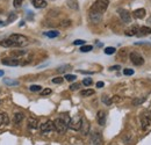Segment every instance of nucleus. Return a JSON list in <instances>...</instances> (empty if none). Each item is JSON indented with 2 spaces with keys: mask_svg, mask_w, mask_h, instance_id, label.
Here are the masks:
<instances>
[{
  "mask_svg": "<svg viewBox=\"0 0 151 145\" xmlns=\"http://www.w3.org/2000/svg\"><path fill=\"white\" fill-rule=\"evenodd\" d=\"M29 43V39L28 37L23 36L21 34H13L8 38H6L5 41H0V45L2 47H6V48H9V47H26L27 44Z\"/></svg>",
  "mask_w": 151,
  "mask_h": 145,
  "instance_id": "obj_1",
  "label": "nucleus"
},
{
  "mask_svg": "<svg viewBox=\"0 0 151 145\" xmlns=\"http://www.w3.org/2000/svg\"><path fill=\"white\" fill-rule=\"evenodd\" d=\"M108 5H109V1L108 0H95V2L92 5V7H91L90 11H93V12H98V13L104 14L105 11L107 9Z\"/></svg>",
  "mask_w": 151,
  "mask_h": 145,
  "instance_id": "obj_2",
  "label": "nucleus"
},
{
  "mask_svg": "<svg viewBox=\"0 0 151 145\" xmlns=\"http://www.w3.org/2000/svg\"><path fill=\"white\" fill-rule=\"evenodd\" d=\"M54 126H55V130L59 134H64L68 128H69V122L65 121L63 117H58L54 121Z\"/></svg>",
  "mask_w": 151,
  "mask_h": 145,
  "instance_id": "obj_3",
  "label": "nucleus"
},
{
  "mask_svg": "<svg viewBox=\"0 0 151 145\" xmlns=\"http://www.w3.org/2000/svg\"><path fill=\"white\" fill-rule=\"evenodd\" d=\"M81 123H83V118H81L79 115H76L72 118H70L69 128H70V129H73V130H80Z\"/></svg>",
  "mask_w": 151,
  "mask_h": 145,
  "instance_id": "obj_4",
  "label": "nucleus"
},
{
  "mask_svg": "<svg viewBox=\"0 0 151 145\" xmlns=\"http://www.w3.org/2000/svg\"><path fill=\"white\" fill-rule=\"evenodd\" d=\"M129 58L132 60V63L134 65H137V66H141L144 64V58L137 52H132L129 55Z\"/></svg>",
  "mask_w": 151,
  "mask_h": 145,
  "instance_id": "obj_5",
  "label": "nucleus"
},
{
  "mask_svg": "<svg viewBox=\"0 0 151 145\" xmlns=\"http://www.w3.org/2000/svg\"><path fill=\"white\" fill-rule=\"evenodd\" d=\"M117 13H119L121 20H122L124 23H129V22L132 21L130 13H129L128 11H126V9H123V8H119V9H117Z\"/></svg>",
  "mask_w": 151,
  "mask_h": 145,
  "instance_id": "obj_6",
  "label": "nucleus"
},
{
  "mask_svg": "<svg viewBox=\"0 0 151 145\" xmlns=\"http://www.w3.org/2000/svg\"><path fill=\"white\" fill-rule=\"evenodd\" d=\"M40 129H41L42 132H50V131H52L55 129L54 122L52 121H47V122H44V123L41 124Z\"/></svg>",
  "mask_w": 151,
  "mask_h": 145,
  "instance_id": "obj_7",
  "label": "nucleus"
},
{
  "mask_svg": "<svg viewBox=\"0 0 151 145\" xmlns=\"http://www.w3.org/2000/svg\"><path fill=\"white\" fill-rule=\"evenodd\" d=\"M1 63L5 64V65H8V66H19L20 64H21L20 60L14 59V58H12V57H9V58H5V59L2 58Z\"/></svg>",
  "mask_w": 151,
  "mask_h": 145,
  "instance_id": "obj_8",
  "label": "nucleus"
},
{
  "mask_svg": "<svg viewBox=\"0 0 151 145\" xmlns=\"http://www.w3.org/2000/svg\"><path fill=\"white\" fill-rule=\"evenodd\" d=\"M141 121H142V128H143V130H145L147 128L149 127V124H150L151 116L148 113H144V114L141 116Z\"/></svg>",
  "mask_w": 151,
  "mask_h": 145,
  "instance_id": "obj_9",
  "label": "nucleus"
},
{
  "mask_svg": "<svg viewBox=\"0 0 151 145\" xmlns=\"http://www.w3.org/2000/svg\"><path fill=\"white\" fill-rule=\"evenodd\" d=\"M90 20H91L93 23H99V22L102 20V14H101V13H98V12L90 11Z\"/></svg>",
  "mask_w": 151,
  "mask_h": 145,
  "instance_id": "obj_10",
  "label": "nucleus"
},
{
  "mask_svg": "<svg viewBox=\"0 0 151 145\" xmlns=\"http://www.w3.org/2000/svg\"><path fill=\"white\" fill-rule=\"evenodd\" d=\"M96 121L100 126H105V123H106V113L104 110H99L96 113Z\"/></svg>",
  "mask_w": 151,
  "mask_h": 145,
  "instance_id": "obj_11",
  "label": "nucleus"
},
{
  "mask_svg": "<svg viewBox=\"0 0 151 145\" xmlns=\"http://www.w3.org/2000/svg\"><path fill=\"white\" fill-rule=\"evenodd\" d=\"M91 143L92 145H101V136L98 132H93L91 137Z\"/></svg>",
  "mask_w": 151,
  "mask_h": 145,
  "instance_id": "obj_12",
  "label": "nucleus"
},
{
  "mask_svg": "<svg viewBox=\"0 0 151 145\" xmlns=\"http://www.w3.org/2000/svg\"><path fill=\"white\" fill-rule=\"evenodd\" d=\"M30 2L35 8H44V7H47V1L45 0H30Z\"/></svg>",
  "mask_w": 151,
  "mask_h": 145,
  "instance_id": "obj_13",
  "label": "nucleus"
},
{
  "mask_svg": "<svg viewBox=\"0 0 151 145\" xmlns=\"http://www.w3.org/2000/svg\"><path fill=\"white\" fill-rule=\"evenodd\" d=\"M88 131H90V123L86 120L83 118V123H81V127H80V132L83 135H87Z\"/></svg>",
  "mask_w": 151,
  "mask_h": 145,
  "instance_id": "obj_14",
  "label": "nucleus"
},
{
  "mask_svg": "<svg viewBox=\"0 0 151 145\" xmlns=\"http://www.w3.org/2000/svg\"><path fill=\"white\" fill-rule=\"evenodd\" d=\"M138 27L137 26H132L130 28H128L126 32H124V34L127 35V36H135V35H137V33H138Z\"/></svg>",
  "mask_w": 151,
  "mask_h": 145,
  "instance_id": "obj_15",
  "label": "nucleus"
},
{
  "mask_svg": "<svg viewBox=\"0 0 151 145\" xmlns=\"http://www.w3.org/2000/svg\"><path fill=\"white\" fill-rule=\"evenodd\" d=\"M147 14V11L144 8H138L134 11V17L136 19H143Z\"/></svg>",
  "mask_w": 151,
  "mask_h": 145,
  "instance_id": "obj_16",
  "label": "nucleus"
},
{
  "mask_svg": "<svg viewBox=\"0 0 151 145\" xmlns=\"http://www.w3.org/2000/svg\"><path fill=\"white\" fill-rule=\"evenodd\" d=\"M149 34H151V28H149V27H141L138 29V33H137L136 36H144V35H149Z\"/></svg>",
  "mask_w": 151,
  "mask_h": 145,
  "instance_id": "obj_17",
  "label": "nucleus"
},
{
  "mask_svg": "<svg viewBox=\"0 0 151 145\" xmlns=\"http://www.w3.org/2000/svg\"><path fill=\"white\" fill-rule=\"evenodd\" d=\"M8 123H9V118H8L7 114H0V127L7 126Z\"/></svg>",
  "mask_w": 151,
  "mask_h": 145,
  "instance_id": "obj_18",
  "label": "nucleus"
},
{
  "mask_svg": "<svg viewBox=\"0 0 151 145\" xmlns=\"http://www.w3.org/2000/svg\"><path fill=\"white\" fill-rule=\"evenodd\" d=\"M23 118H24V115L22 113H15V115H14V122H15V124L21 123Z\"/></svg>",
  "mask_w": 151,
  "mask_h": 145,
  "instance_id": "obj_19",
  "label": "nucleus"
},
{
  "mask_svg": "<svg viewBox=\"0 0 151 145\" xmlns=\"http://www.w3.org/2000/svg\"><path fill=\"white\" fill-rule=\"evenodd\" d=\"M4 83L8 86H18L19 85V81L18 80H13V79H8V78H5L4 79Z\"/></svg>",
  "mask_w": 151,
  "mask_h": 145,
  "instance_id": "obj_20",
  "label": "nucleus"
},
{
  "mask_svg": "<svg viewBox=\"0 0 151 145\" xmlns=\"http://www.w3.org/2000/svg\"><path fill=\"white\" fill-rule=\"evenodd\" d=\"M28 127L32 128V129H36V128L38 127L37 120H35V118H29V120H28Z\"/></svg>",
  "mask_w": 151,
  "mask_h": 145,
  "instance_id": "obj_21",
  "label": "nucleus"
},
{
  "mask_svg": "<svg viewBox=\"0 0 151 145\" xmlns=\"http://www.w3.org/2000/svg\"><path fill=\"white\" fill-rule=\"evenodd\" d=\"M44 35L47 37H50V38H55V37H57L59 35V32H57V30H50V32H45Z\"/></svg>",
  "mask_w": 151,
  "mask_h": 145,
  "instance_id": "obj_22",
  "label": "nucleus"
},
{
  "mask_svg": "<svg viewBox=\"0 0 151 145\" xmlns=\"http://www.w3.org/2000/svg\"><path fill=\"white\" fill-rule=\"evenodd\" d=\"M101 100H102V102H104L105 105H107V106H111V105L113 103L112 99H109V98H108V95H106V94H104V95H102Z\"/></svg>",
  "mask_w": 151,
  "mask_h": 145,
  "instance_id": "obj_23",
  "label": "nucleus"
},
{
  "mask_svg": "<svg viewBox=\"0 0 151 145\" xmlns=\"http://www.w3.org/2000/svg\"><path fill=\"white\" fill-rule=\"evenodd\" d=\"M68 5H69V7H71V8L75 9V11H77V9L79 8L78 2H77L76 0H68Z\"/></svg>",
  "mask_w": 151,
  "mask_h": 145,
  "instance_id": "obj_24",
  "label": "nucleus"
},
{
  "mask_svg": "<svg viewBox=\"0 0 151 145\" xmlns=\"http://www.w3.org/2000/svg\"><path fill=\"white\" fill-rule=\"evenodd\" d=\"M80 94H81V96H91L94 94V91L93 90H84L80 92Z\"/></svg>",
  "mask_w": 151,
  "mask_h": 145,
  "instance_id": "obj_25",
  "label": "nucleus"
},
{
  "mask_svg": "<svg viewBox=\"0 0 151 145\" xmlns=\"http://www.w3.org/2000/svg\"><path fill=\"white\" fill-rule=\"evenodd\" d=\"M93 50V47L92 45H83L81 48H80V51L81 52H90V51H92Z\"/></svg>",
  "mask_w": 151,
  "mask_h": 145,
  "instance_id": "obj_26",
  "label": "nucleus"
},
{
  "mask_svg": "<svg viewBox=\"0 0 151 145\" xmlns=\"http://www.w3.org/2000/svg\"><path fill=\"white\" fill-rule=\"evenodd\" d=\"M115 51H116V49L113 48V47H108V48L105 49V54L106 55H113L115 54Z\"/></svg>",
  "mask_w": 151,
  "mask_h": 145,
  "instance_id": "obj_27",
  "label": "nucleus"
},
{
  "mask_svg": "<svg viewBox=\"0 0 151 145\" xmlns=\"http://www.w3.org/2000/svg\"><path fill=\"white\" fill-rule=\"evenodd\" d=\"M92 84H93V80L91 78H85L83 80V85H85V86H91Z\"/></svg>",
  "mask_w": 151,
  "mask_h": 145,
  "instance_id": "obj_28",
  "label": "nucleus"
},
{
  "mask_svg": "<svg viewBox=\"0 0 151 145\" xmlns=\"http://www.w3.org/2000/svg\"><path fill=\"white\" fill-rule=\"evenodd\" d=\"M80 87H81V84L76 83V84H72V85L70 86V90H71V91H77V90H79Z\"/></svg>",
  "mask_w": 151,
  "mask_h": 145,
  "instance_id": "obj_29",
  "label": "nucleus"
},
{
  "mask_svg": "<svg viewBox=\"0 0 151 145\" xmlns=\"http://www.w3.org/2000/svg\"><path fill=\"white\" fill-rule=\"evenodd\" d=\"M65 79L68 81H75L76 79H77V75H75V74H66L65 75Z\"/></svg>",
  "mask_w": 151,
  "mask_h": 145,
  "instance_id": "obj_30",
  "label": "nucleus"
},
{
  "mask_svg": "<svg viewBox=\"0 0 151 145\" xmlns=\"http://www.w3.org/2000/svg\"><path fill=\"white\" fill-rule=\"evenodd\" d=\"M52 93V91L50 90V88H45V90H43V91L41 92V95H43V96H47V95H50Z\"/></svg>",
  "mask_w": 151,
  "mask_h": 145,
  "instance_id": "obj_31",
  "label": "nucleus"
},
{
  "mask_svg": "<svg viewBox=\"0 0 151 145\" xmlns=\"http://www.w3.org/2000/svg\"><path fill=\"white\" fill-rule=\"evenodd\" d=\"M22 2H23V0H14L13 1V5H14L15 8H19V7L22 6Z\"/></svg>",
  "mask_w": 151,
  "mask_h": 145,
  "instance_id": "obj_32",
  "label": "nucleus"
},
{
  "mask_svg": "<svg viewBox=\"0 0 151 145\" xmlns=\"http://www.w3.org/2000/svg\"><path fill=\"white\" fill-rule=\"evenodd\" d=\"M144 100H145L144 98H142V99H135V100L132 101V103H134L135 106H137V105H141L142 102H144Z\"/></svg>",
  "mask_w": 151,
  "mask_h": 145,
  "instance_id": "obj_33",
  "label": "nucleus"
},
{
  "mask_svg": "<svg viewBox=\"0 0 151 145\" xmlns=\"http://www.w3.org/2000/svg\"><path fill=\"white\" fill-rule=\"evenodd\" d=\"M123 74L124 75H132L134 74V70H132V69H124L123 70Z\"/></svg>",
  "mask_w": 151,
  "mask_h": 145,
  "instance_id": "obj_34",
  "label": "nucleus"
},
{
  "mask_svg": "<svg viewBox=\"0 0 151 145\" xmlns=\"http://www.w3.org/2000/svg\"><path fill=\"white\" fill-rule=\"evenodd\" d=\"M30 91L32 92L41 91V86H38V85H32V86H30Z\"/></svg>",
  "mask_w": 151,
  "mask_h": 145,
  "instance_id": "obj_35",
  "label": "nucleus"
},
{
  "mask_svg": "<svg viewBox=\"0 0 151 145\" xmlns=\"http://www.w3.org/2000/svg\"><path fill=\"white\" fill-rule=\"evenodd\" d=\"M52 83H54V84H62V83H63V78H62V77L54 78V79H52Z\"/></svg>",
  "mask_w": 151,
  "mask_h": 145,
  "instance_id": "obj_36",
  "label": "nucleus"
},
{
  "mask_svg": "<svg viewBox=\"0 0 151 145\" xmlns=\"http://www.w3.org/2000/svg\"><path fill=\"white\" fill-rule=\"evenodd\" d=\"M15 19H17V14H15V13H11V14H9V17H8V21H7V22L9 23V22L14 21Z\"/></svg>",
  "mask_w": 151,
  "mask_h": 145,
  "instance_id": "obj_37",
  "label": "nucleus"
},
{
  "mask_svg": "<svg viewBox=\"0 0 151 145\" xmlns=\"http://www.w3.org/2000/svg\"><path fill=\"white\" fill-rule=\"evenodd\" d=\"M70 24H71L70 20H64V21L60 22V26H63V27H66V26H70Z\"/></svg>",
  "mask_w": 151,
  "mask_h": 145,
  "instance_id": "obj_38",
  "label": "nucleus"
},
{
  "mask_svg": "<svg viewBox=\"0 0 151 145\" xmlns=\"http://www.w3.org/2000/svg\"><path fill=\"white\" fill-rule=\"evenodd\" d=\"M73 44L75 45H84L85 44V41H83V39H76L75 42H73Z\"/></svg>",
  "mask_w": 151,
  "mask_h": 145,
  "instance_id": "obj_39",
  "label": "nucleus"
},
{
  "mask_svg": "<svg viewBox=\"0 0 151 145\" xmlns=\"http://www.w3.org/2000/svg\"><path fill=\"white\" fill-rule=\"evenodd\" d=\"M66 69H70V66H69V65H65V67H60V69H58L57 71H58V72H64Z\"/></svg>",
  "mask_w": 151,
  "mask_h": 145,
  "instance_id": "obj_40",
  "label": "nucleus"
},
{
  "mask_svg": "<svg viewBox=\"0 0 151 145\" xmlns=\"http://www.w3.org/2000/svg\"><path fill=\"white\" fill-rule=\"evenodd\" d=\"M104 85H105V84H104L102 81H98V83H96V87H98V88H102Z\"/></svg>",
  "mask_w": 151,
  "mask_h": 145,
  "instance_id": "obj_41",
  "label": "nucleus"
},
{
  "mask_svg": "<svg viewBox=\"0 0 151 145\" xmlns=\"http://www.w3.org/2000/svg\"><path fill=\"white\" fill-rule=\"evenodd\" d=\"M109 70H111V71H113V70H120V66H119V65H114L112 67H109Z\"/></svg>",
  "mask_w": 151,
  "mask_h": 145,
  "instance_id": "obj_42",
  "label": "nucleus"
},
{
  "mask_svg": "<svg viewBox=\"0 0 151 145\" xmlns=\"http://www.w3.org/2000/svg\"><path fill=\"white\" fill-rule=\"evenodd\" d=\"M4 74H5L4 71H2V70H0V77H1V75H4Z\"/></svg>",
  "mask_w": 151,
  "mask_h": 145,
  "instance_id": "obj_43",
  "label": "nucleus"
},
{
  "mask_svg": "<svg viewBox=\"0 0 151 145\" xmlns=\"http://www.w3.org/2000/svg\"><path fill=\"white\" fill-rule=\"evenodd\" d=\"M0 24H5V23H4V22H2V21H0Z\"/></svg>",
  "mask_w": 151,
  "mask_h": 145,
  "instance_id": "obj_44",
  "label": "nucleus"
}]
</instances>
